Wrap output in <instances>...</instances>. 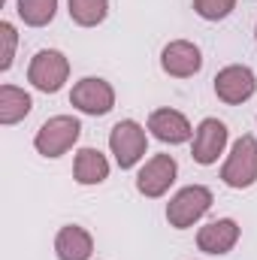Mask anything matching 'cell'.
<instances>
[{"label": "cell", "mask_w": 257, "mask_h": 260, "mask_svg": "<svg viewBox=\"0 0 257 260\" xmlns=\"http://www.w3.org/2000/svg\"><path fill=\"white\" fill-rule=\"evenodd\" d=\"M58 12V0H18V15L30 27H46Z\"/></svg>", "instance_id": "obj_17"}, {"label": "cell", "mask_w": 257, "mask_h": 260, "mask_svg": "<svg viewBox=\"0 0 257 260\" xmlns=\"http://www.w3.org/2000/svg\"><path fill=\"white\" fill-rule=\"evenodd\" d=\"M109 148H112V154H115L121 170L136 167L142 160V154H145V130L136 121H130V118L118 121L112 127V133H109Z\"/></svg>", "instance_id": "obj_6"}, {"label": "cell", "mask_w": 257, "mask_h": 260, "mask_svg": "<svg viewBox=\"0 0 257 260\" xmlns=\"http://www.w3.org/2000/svg\"><path fill=\"white\" fill-rule=\"evenodd\" d=\"M73 173H76V182H79V185H100V182L109 176V160H106L97 148H82V151L76 154Z\"/></svg>", "instance_id": "obj_14"}, {"label": "cell", "mask_w": 257, "mask_h": 260, "mask_svg": "<svg viewBox=\"0 0 257 260\" xmlns=\"http://www.w3.org/2000/svg\"><path fill=\"white\" fill-rule=\"evenodd\" d=\"M79 133H82V124L73 115H55V118H49L43 127L37 130L34 145H37V151L43 157H61L76 145Z\"/></svg>", "instance_id": "obj_1"}, {"label": "cell", "mask_w": 257, "mask_h": 260, "mask_svg": "<svg viewBox=\"0 0 257 260\" xmlns=\"http://www.w3.org/2000/svg\"><path fill=\"white\" fill-rule=\"evenodd\" d=\"M109 0H70V18L82 27H94L106 18Z\"/></svg>", "instance_id": "obj_16"}, {"label": "cell", "mask_w": 257, "mask_h": 260, "mask_svg": "<svg viewBox=\"0 0 257 260\" xmlns=\"http://www.w3.org/2000/svg\"><path fill=\"white\" fill-rule=\"evenodd\" d=\"M55 251H58V260H88L94 254V239L85 227H61L58 236H55Z\"/></svg>", "instance_id": "obj_13"}, {"label": "cell", "mask_w": 257, "mask_h": 260, "mask_svg": "<svg viewBox=\"0 0 257 260\" xmlns=\"http://www.w3.org/2000/svg\"><path fill=\"white\" fill-rule=\"evenodd\" d=\"M160 67L167 76H176V79H188L194 73H200L203 67V55L200 49L188 43V40H173L164 52H160Z\"/></svg>", "instance_id": "obj_10"}, {"label": "cell", "mask_w": 257, "mask_h": 260, "mask_svg": "<svg viewBox=\"0 0 257 260\" xmlns=\"http://www.w3.org/2000/svg\"><path fill=\"white\" fill-rule=\"evenodd\" d=\"M224 145H227V124L218 121V118H206V121H200V127L194 133L191 154L197 164L209 167V164L218 160V154L224 151Z\"/></svg>", "instance_id": "obj_9"}, {"label": "cell", "mask_w": 257, "mask_h": 260, "mask_svg": "<svg viewBox=\"0 0 257 260\" xmlns=\"http://www.w3.org/2000/svg\"><path fill=\"white\" fill-rule=\"evenodd\" d=\"M254 91H257L254 73L242 64L224 67V70L215 76V94H218V100H224V103H230V106L245 103Z\"/></svg>", "instance_id": "obj_8"}, {"label": "cell", "mask_w": 257, "mask_h": 260, "mask_svg": "<svg viewBox=\"0 0 257 260\" xmlns=\"http://www.w3.org/2000/svg\"><path fill=\"white\" fill-rule=\"evenodd\" d=\"M236 242H239V224L233 218L212 221V224L200 227V233H197V245L206 254H227Z\"/></svg>", "instance_id": "obj_11"}, {"label": "cell", "mask_w": 257, "mask_h": 260, "mask_svg": "<svg viewBox=\"0 0 257 260\" xmlns=\"http://www.w3.org/2000/svg\"><path fill=\"white\" fill-rule=\"evenodd\" d=\"M0 40H3V55H0V70H9L12 67V58H15V27L9 21L0 24Z\"/></svg>", "instance_id": "obj_19"}, {"label": "cell", "mask_w": 257, "mask_h": 260, "mask_svg": "<svg viewBox=\"0 0 257 260\" xmlns=\"http://www.w3.org/2000/svg\"><path fill=\"white\" fill-rule=\"evenodd\" d=\"M254 37H257V30H254Z\"/></svg>", "instance_id": "obj_20"}, {"label": "cell", "mask_w": 257, "mask_h": 260, "mask_svg": "<svg viewBox=\"0 0 257 260\" xmlns=\"http://www.w3.org/2000/svg\"><path fill=\"white\" fill-rule=\"evenodd\" d=\"M176 173H179V167H176V160H173V154H154L151 160H145V167L139 170V176H136V191L142 197H164L170 191V185L176 182Z\"/></svg>", "instance_id": "obj_7"}, {"label": "cell", "mask_w": 257, "mask_h": 260, "mask_svg": "<svg viewBox=\"0 0 257 260\" xmlns=\"http://www.w3.org/2000/svg\"><path fill=\"white\" fill-rule=\"evenodd\" d=\"M209 209H212V191L203 185H188L167 203V221H170V227L185 230L194 221H200Z\"/></svg>", "instance_id": "obj_2"}, {"label": "cell", "mask_w": 257, "mask_h": 260, "mask_svg": "<svg viewBox=\"0 0 257 260\" xmlns=\"http://www.w3.org/2000/svg\"><path fill=\"white\" fill-rule=\"evenodd\" d=\"M148 130L160 139V142H170V145H179V142H188L191 139V124L182 112L176 109H154L148 115Z\"/></svg>", "instance_id": "obj_12"}, {"label": "cell", "mask_w": 257, "mask_h": 260, "mask_svg": "<svg viewBox=\"0 0 257 260\" xmlns=\"http://www.w3.org/2000/svg\"><path fill=\"white\" fill-rule=\"evenodd\" d=\"M221 179L230 188H251L257 182V139L254 136L236 139L227 164L221 167Z\"/></svg>", "instance_id": "obj_3"}, {"label": "cell", "mask_w": 257, "mask_h": 260, "mask_svg": "<svg viewBox=\"0 0 257 260\" xmlns=\"http://www.w3.org/2000/svg\"><path fill=\"white\" fill-rule=\"evenodd\" d=\"M67 76H70V61H67L61 52H55V49L37 52L34 61H30V67H27V82H30L37 91H43V94L61 91L64 82H67Z\"/></svg>", "instance_id": "obj_4"}, {"label": "cell", "mask_w": 257, "mask_h": 260, "mask_svg": "<svg viewBox=\"0 0 257 260\" xmlns=\"http://www.w3.org/2000/svg\"><path fill=\"white\" fill-rule=\"evenodd\" d=\"M30 94H24L15 85H3L0 88V124H18L21 118H27L30 112Z\"/></svg>", "instance_id": "obj_15"}, {"label": "cell", "mask_w": 257, "mask_h": 260, "mask_svg": "<svg viewBox=\"0 0 257 260\" xmlns=\"http://www.w3.org/2000/svg\"><path fill=\"white\" fill-rule=\"evenodd\" d=\"M70 103H73L79 112H85V115H106V112L115 106V91H112V85H109L106 79L88 76V79H82V82L73 85Z\"/></svg>", "instance_id": "obj_5"}, {"label": "cell", "mask_w": 257, "mask_h": 260, "mask_svg": "<svg viewBox=\"0 0 257 260\" xmlns=\"http://www.w3.org/2000/svg\"><path fill=\"white\" fill-rule=\"evenodd\" d=\"M194 9L206 21H221L236 9V0H194Z\"/></svg>", "instance_id": "obj_18"}]
</instances>
